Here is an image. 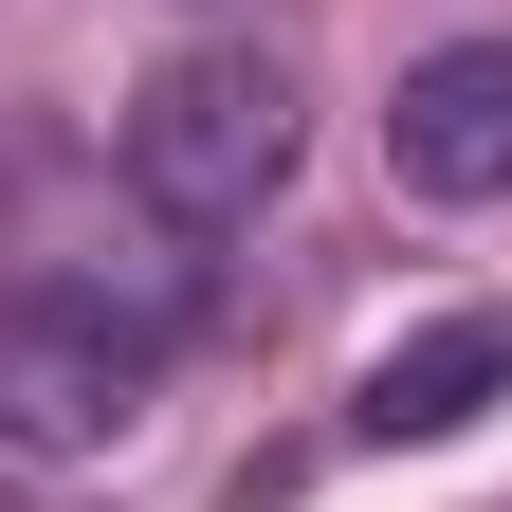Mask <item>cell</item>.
I'll use <instances>...</instances> for the list:
<instances>
[{
  "instance_id": "cell-4",
  "label": "cell",
  "mask_w": 512,
  "mask_h": 512,
  "mask_svg": "<svg viewBox=\"0 0 512 512\" xmlns=\"http://www.w3.org/2000/svg\"><path fill=\"white\" fill-rule=\"evenodd\" d=\"M494 384H512V311H439V330H403L366 366V403H348V439H458V421H494Z\"/></svg>"
},
{
  "instance_id": "cell-1",
  "label": "cell",
  "mask_w": 512,
  "mask_h": 512,
  "mask_svg": "<svg viewBox=\"0 0 512 512\" xmlns=\"http://www.w3.org/2000/svg\"><path fill=\"white\" fill-rule=\"evenodd\" d=\"M128 202H147L165 238H238L256 202L293 183L311 147V92H293V55H256V37H183L147 92H128Z\"/></svg>"
},
{
  "instance_id": "cell-3",
  "label": "cell",
  "mask_w": 512,
  "mask_h": 512,
  "mask_svg": "<svg viewBox=\"0 0 512 512\" xmlns=\"http://www.w3.org/2000/svg\"><path fill=\"white\" fill-rule=\"evenodd\" d=\"M384 165L403 202H512V37H439L384 92Z\"/></svg>"
},
{
  "instance_id": "cell-2",
  "label": "cell",
  "mask_w": 512,
  "mask_h": 512,
  "mask_svg": "<svg viewBox=\"0 0 512 512\" xmlns=\"http://www.w3.org/2000/svg\"><path fill=\"white\" fill-rule=\"evenodd\" d=\"M147 384H165L147 311H110V293L0 311V439H19V458H110V439L147 421Z\"/></svg>"
}]
</instances>
